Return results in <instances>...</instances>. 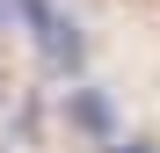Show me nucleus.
Returning <instances> with one entry per match:
<instances>
[{
    "label": "nucleus",
    "mask_w": 160,
    "mask_h": 153,
    "mask_svg": "<svg viewBox=\"0 0 160 153\" xmlns=\"http://www.w3.org/2000/svg\"><path fill=\"white\" fill-rule=\"evenodd\" d=\"M15 15L29 22V37H37V59L51 66V73H73L80 66V22L66 15V8H51V0H15Z\"/></svg>",
    "instance_id": "obj_1"
},
{
    "label": "nucleus",
    "mask_w": 160,
    "mask_h": 153,
    "mask_svg": "<svg viewBox=\"0 0 160 153\" xmlns=\"http://www.w3.org/2000/svg\"><path fill=\"white\" fill-rule=\"evenodd\" d=\"M66 117H73V131H80V139H109V131H117V102L102 95V88H73Z\"/></svg>",
    "instance_id": "obj_2"
},
{
    "label": "nucleus",
    "mask_w": 160,
    "mask_h": 153,
    "mask_svg": "<svg viewBox=\"0 0 160 153\" xmlns=\"http://www.w3.org/2000/svg\"><path fill=\"white\" fill-rule=\"evenodd\" d=\"M109 153H153V146H146V139H117Z\"/></svg>",
    "instance_id": "obj_3"
},
{
    "label": "nucleus",
    "mask_w": 160,
    "mask_h": 153,
    "mask_svg": "<svg viewBox=\"0 0 160 153\" xmlns=\"http://www.w3.org/2000/svg\"><path fill=\"white\" fill-rule=\"evenodd\" d=\"M8 22H15V0H0V29H8Z\"/></svg>",
    "instance_id": "obj_4"
}]
</instances>
